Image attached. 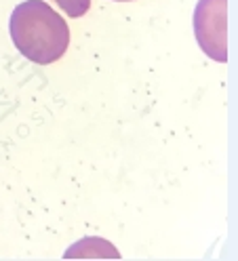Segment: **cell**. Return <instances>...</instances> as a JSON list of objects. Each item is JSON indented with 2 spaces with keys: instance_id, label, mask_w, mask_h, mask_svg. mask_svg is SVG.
<instances>
[{
  "instance_id": "obj_1",
  "label": "cell",
  "mask_w": 238,
  "mask_h": 261,
  "mask_svg": "<svg viewBox=\"0 0 238 261\" xmlns=\"http://www.w3.org/2000/svg\"><path fill=\"white\" fill-rule=\"evenodd\" d=\"M9 30L15 48L38 65L59 61L70 46L66 19L42 0H25L15 7Z\"/></svg>"
},
{
  "instance_id": "obj_2",
  "label": "cell",
  "mask_w": 238,
  "mask_h": 261,
  "mask_svg": "<svg viewBox=\"0 0 238 261\" xmlns=\"http://www.w3.org/2000/svg\"><path fill=\"white\" fill-rule=\"evenodd\" d=\"M194 34L213 61H228V0H200L194 11Z\"/></svg>"
},
{
  "instance_id": "obj_3",
  "label": "cell",
  "mask_w": 238,
  "mask_h": 261,
  "mask_svg": "<svg viewBox=\"0 0 238 261\" xmlns=\"http://www.w3.org/2000/svg\"><path fill=\"white\" fill-rule=\"evenodd\" d=\"M68 17H83L91 9V0H53Z\"/></svg>"
},
{
  "instance_id": "obj_4",
  "label": "cell",
  "mask_w": 238,
  "mask_h": 261,
  "mask_svg": "<svg viewBox=\"0 0 238 261\" xmlns=\"http://www.w3.org/2000/svg\"><path fill=\"white\" fill-rule=\"evenodd\" d=\"M114 3H131V0H114Z\"/></svg>"
}]
</instances>
